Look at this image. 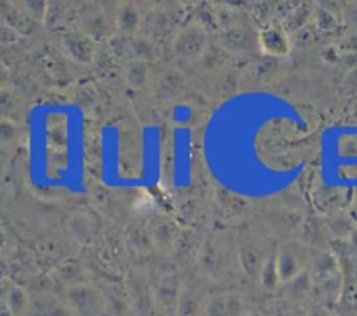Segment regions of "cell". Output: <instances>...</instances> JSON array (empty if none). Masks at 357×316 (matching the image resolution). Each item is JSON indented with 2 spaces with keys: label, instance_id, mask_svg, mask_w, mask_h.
<instances>
[{
  "label": "cell",
  "instance_id": "6da1fadb",
  "mask_svg": "<svg viewBox=\"0 0 357 316\" xmlns=\"http://www.w3.org/2000/svg\"><path fill=\"white\" fill-rule=\"evenodd\" d=\"M312 252L301 241H286L276 249V264L282 284H287L304 274L310 266Z\"/></svg>",
  "mask_w": 357,
  "mask_h": 316
},
{
  "label": "cell",
  "instance_id": "7a4b0ae2",
  "mask_svg": "<svg viewBox=\"0 0 357 316\" xmlns=\"http://www.w3.org/2000/svg\"><path fill=\"white\" fill-rule=\"evenodd\" d=\"M272 252H266L262 241L252 234H244L237 244V259L248 277L258 278L264 263Z\"/></svg>",
  "mask_w": 357,
  "mask_h": 316
},
{
  "label": "cell",
  "instance_id": "3957f363",
  "mask_svg": "<svg viewBox=\"0 0 357 316\" xmlns=\"http://www.w3.org/2000/svg\"><path fill=\"white\" fill-rule=\"evenodd\" d=\"M67 302L78 316H102L106 302L102 294L89 285H74L67 291Z\"/></svg>",
  "mask_w": 357,
  "mask_h": 316
},
{
  "label": "cell",
  "instance_id": "277c9868",
  "mask_svg": "<svg viewBox=\"0 0 357 316\" xmlns=\"http://www.w3.org/2000/svg\"><path fill=\"white\" fill-rule=\"evenodd\" d=\"M208 46L206 32L197 25H191L183 29L173 42L174 53L185 60H194L201 57Z\"/></svg>",
  "mask_w": 357,
  "mask_h": 316
},
{
  "label": "cell",
  "instance_id": "5b68a950",
  "mask_svg": "<svg viewBox=\"0 0 357 316\" xmlns=\"http://www.w3.org/2000/svg\"><path fill=\"white\" fill-rule=\"evenodd\" d=\"M245 302L237 292H219L205 302L204 316H245Z\"/></svg>",
  "mask_w": 357,
  "mask_h": 316
},
{
  "label": "cell",
  "instance_id": "8992f818",
  "mask_svg": "<svg viewBox=\"0 0 357 316\" xmlns=\"http://www.w3.org/2000/svg\"><path fill=\"white\" fill-rule=\"evenodd\" d=\"M181 294L183 290L178 277L173 273H169L160 277V280L158 281L155 290V299L163 310H166L169 315H173L172 312H177Z\"/></svg>",
  "mask_w": 357,
  "mask_h": 316
},
{
  "label": "cell",
  "instance_id": "52a82bcc",
  "mask_svg": "<svg viewBox=\"0 0 357 316\" xmlns=\"http://www.w3.org/2000/svg\"><path fill=\"white\" fill-rule=\"evenodd\" d=\"M258 45L265 54L273 57L284 56L290 50V39L286 31L273 26L265 28L258 32Z\"/></svg>",
  "mask_w": 357,
  "mask_h": 316
},
{
  "label": "cell",
  "instance_id": "ba28073f",
  "mask_svg": "<svg viewBox=\"0 0 357 316\" xmlns=\"http://www.w3.org/2000/svg\"><path fill=\"white\" fill-rule=\"evenodd\" d=\"M226 255L222 251L220 245L213 239H206L201 245L199 249V264L202 270L209 274L215 276L225 267Z\"/></svg>",
  "mask_w": 357,
  "mask_h": 316
},
{
  "label": "cell",
  "instance_id": "9c48e42d",
  "mask_svg": "<svg viewBox=\"0 0 357 316\" xmlns=\"http://www.w3.org/2000/svg\"><path fill=\"white\" fill-rule=\"evenodd\" d=\"M222 43L226 49L229 50H236V52H244V50H251L258 45V33L252 32L251 29L247 28H229L227 31L223 32L222 35Z\"/></svg>",
  "mask_w": 357,
  "mask_h": 316
},
{
  "label": "cell",
  "instance_id": "30bf717a",
  "mask_svg": "<svg viewBox=\"0 0 357 316\" xmlns=\"http://www.w3.org/2000/svg\"><path fill=\"white\" fill-rule=\"evenodd\" d=\"M63 43L68 56L73 60L81 64H88L92 61L95 49H93V43L88 36L81 33H71L64 38Z\"/></svg>",
  "mask_w": 357,
  "mask_h": 316
},
{
  "label": "cell",
  "instance_id": "8fae6325",
  "mask_svg": "<svg viewBox=\"0 0 357 316\" xmlns=\"http://www.w3.org/2000/svg\"><path fill=\"white\" fill-rule=\"evenodd\" d=\"M149 237L158 248L169 249L178 239V232H177V230L174 228V226L172 223L158 221V223L153 224Z\"/></svg>",
  "mask_w": 357,
  "mask_h": 316
},
{
  "label": "cell",
  "instance_id": "7c38bea8",
  "mask_svg": "<svg viewBox=\"0 0 357 316\" xmlns=\"http://www.w3.org/2000/svg\"><path fill=\"white\" fill-rule=\"evenodd\" d=\"M148 63L134 58L124 70V81L132 89H141L148 81Z\"/></svg>",
  "mask_w": 357,
  "mask_h": 316
},
{
  "label": "cell",
  "instance_id": "4fadbf2b",
  "mask_svg": "<svg viewBox=\"0 0 357 316\" xmlns=\"http://www.w3.org/2000/svg\"><path fill=\"white\" fill-rule=\"evenodd\" d=\"M141 24V14L132 4H124L119 8L116 15V25L123 33H132Z\"/></svg>",
  "mask_w": 357,
  "mask_h": 316
},
{
  "label": "cell",
  "instance_id": "5bb4252c",
  "mask_svg": "<svg viewBox=\"0 0 357 316\" xmlns=\"http://www.w3.org/2000/svg\"><path fill=\"white\" fill-rule=\"evenodd\" d=\"M258 281L262 285L264 290L266 291H273L280 283V277H279V271H278V264H276V251L272 252L266 262L264 263L261 273L258 276Z\"/></svg>",
  "mask_w": 357,
  "mask_h": 316
},
{
  "label": "cell",
  "instance_id": "9a60e30c",
  "mask_svg": "<svg viewBox=\"0 0 357 316\" xmlns=\"http://www.w3.org/2000/svg\"><path fill=\"white\" fill-rule=\"evenodd\" d=\"M7 306L10 310V315L13 316H24V313L28 309V297L24 292V290H21L17 285L10 287L8 295H7Z\"/></svg>",
  "mask_w": 357,
  "mask_h": 316
},
{
  "label": "cell",
  "instance_id": "2e32d148",
  "mask_svg": "<svg viewBox=\"0 0 357 316\" xmlns=\"http://www.w3.org/2000/svg\"><path fill=\"white\" fill-rule=\"evenodd\" d=\"M132 50L137 52V54H138V52H144L142 58H141L142 61H148V60L153 58L155 52H156L155 46L148 39H135L132 42Z\"/></svg>",
  "mask_w": 357,
  "mask_h": 316
},
{
  "label": "cell",
  "instance_id": "e0dca14e",
  "mask_svg": "<svg viewBox=\"0 0 357 316\" xmlns=\"http://www.w3.org/2000/svg\"><path fill=\"white\" fill-rule=\"evenodd\" d=\"M307 316H333V313L328 308H325L322 305H317L310 309Z\"/></svg>",
  "mask_w": 357,
  "mask_h": 316
},
{
  "label": "cell",
  "instance_id": "ac0fdd59",
  "mask_svg": "<svg viewBox=\"0 0 357 316\" xmlns=\"http://www.w3.org/2000/svg\"><path fill=\"white\" fill-rule=\"evenodd\" d=\"M279 316H296V315L290 313V312H282V313H279Z\"/></svg>",
  "mask_w": 357,
  "mask_h": 316
},
{
  "label": "cell",
  "instance_id": "d6986e66",
  "mask_svg": "<svg viewBox=\"0 0 357 316\" xmlns=\"http://www.w3.org/2000/svg\"><path fill=\"white\" fill-rule=\"evenodd\" d=\"M245 316H261V315L257 313V312H248Z\"/></svg>",
  "mask_w": 357,
  "mask_h": 316
},
{
  "label": "cell",
  "instance_id": "ffe728a7",
  "mask_svg": "<svg viewBox=\"0 0 357 316\" xmlns=\"http://www.w3.org/2000/svg\"><path fill=\"white\" fill-rule=\"evenodd\" d=\"M167 316H177V315H167Z\"/></svg>",
  "mask_w": 357,
  "mask_h": 316
},
{
  "label": "cell",
  "instance_id": "44dd1931",
  "mask_svg": "<svg viewBox=\"0 0 357 316\" xmlns=\"http://www.w3.org/2000/svg\"><path fill=\"white\" fill-rule=\"evenodd\" d=\"M333 316H337V315H336V313H333Z\"/></svg>",
  "mask_w": 357,
  "mask_h": 316
}]
</instances>
